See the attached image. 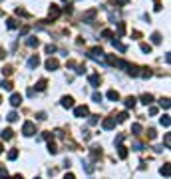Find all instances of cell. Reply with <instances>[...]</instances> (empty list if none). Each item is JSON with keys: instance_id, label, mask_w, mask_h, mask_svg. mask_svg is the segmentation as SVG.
Instances as JSON below:
<instances>
[{"instance_id": "1", "label": "cell", "mask_w": 171, "mask_h": 179, "mask_svg": "<svg viewBox=\"0 0 171 179\" xmlns=\"http://www.w3.org/2000/svg\"><path fill=\"white\" fill-rule=\"evenodd\" d=\"M22 133L26 137H32L34 133H36V125H34L32 122H24V125H22Z\"/></svg>"}, {"instance_id": "2", "label": "cell", "mask_w": 171, "mask_h": 179, "mask_svg": "<svg viewBox=\"0 0 171 179\" xmlns=\"http://www.w3.org/2000/svg\"><path fill=\"white\" fill-rule=\"evenodd\" d=\"M74 116L76 118H86V116H90V109H88V106H78V108H74Z\"/></svg>"}, {"instance_id": "3", "label": "cell", "mask_w": 171, "mask_h": 179, "mask_svg": "<svg viewBox=\"0 0 171 179\" xmlns=\"http://www.w3.org/2000/svg\"><path fill=\"white\" fill-rule=\"evenodd\" d=\"M115 123H118V122H115V118H105L104 122H102V127H104L105 132H109V129H114V127H115Z\"/></svg>"}, {"instance_id": "4", "label": "cell", "mask_w": 171, "mask_h": 179, "mask_svg": "<svg viewBox=\"0 0 171 179\" xmlns=\"http://www.w3.org/2000/svg\"><path fill=\"white\" fill-rule=\"evenodd\" d=\"M58 16H60V6L52 4V6H50V10H48V18H50V20H56Z\"/></svg>"}, {"instance_id": "5", "label": "cell", "mask_w": 171, "mask_h": 179, "mask_svg": "<svg viewBox=\"0 0 171 179\" xmlns=\"http://www.w3.org/2000/svg\"><path fill=\"white\" fill-rule=\"evenodd\" d=\"M102 56H104V50H102L100 46H95V48L90 50V58H94V60H100Z\"/></svg>"}, {"instance_id": "6", "label": "cell", "mask_w": 171, "mask_h": 179, "mask_svg": "<svg viewBox=\"0 0 171 179\" xmlns=\"http://www.w3.org/2000/svg\"><path fill=\"white\" fill-rule=\"evenodd\" d=\"M58 66H60V62H58L56 58H50V60H46V70L54 72V70H58Z\"/></svg>"}, {"instance_id": "7", "label": "cell", "mask_w": 171, "mask_h": 179, "mask_svg": "<svg viewBox=\"0 0 171 179\" xmlns=\"http://www.w3.org/2000/svg\"><path fill=\"white\" fill-rule=\"evenodd\" d=\"M0 137H2V142H8V139H12V137H14V132H12L10 127H6V129H2V132H0Z\"/></svg>"}, {"instance_id": "8", "label": "cell", "mask_w": 171, "mask_h": 179, "mask_svg": "<svg viewBox=\"0 0 171 179\" xmlns=\"http://www.w3.org/2000/svg\"><path fill=\"white\" fill-rule=\"evenodd\" d=\"M60 104H62V108H66V109L68 108H74V98H72V96H64Z\"/></svg>"}, {"instance_id": "9", "label": "cell", "mask_w": 171, "mask_h": 179, "mask_svg": "<svg viewBox=\"0 0 171 179\" xmlns=\"http://www.w3.org/2000/svg\"><path fill=\"white\" fill-rule=\"evenodd\" d=\"M95 10H88V12H84V16H82V22H92V20L95 18Z\"/></svg>"}, {"instance_id": "10", "label": "cell", "mask_w": 171, "mask_h": 179, "mask_svg": "<svg viewBox=\"0 0 171 179\" xmlns=\"http://www.w3.org/2000/svg\"><path fill=\"white\" fill-rule=\"evenodd\" d=\"M10 104L14 106V108H18V106L22 104V96H20V94H12V96H10Z\"/></svg>"}, {"instance_id": "11", "label": "cell", "mask_w": 171, "mask_h": 179, "mask_svg": "<svg viewBox=\"0 0 171 179\" xmlns=\"http://www.w3.org/2000/svg\"><path fill=\"white\" fill-rule=\"evenodd\" d=\"M90 155H92V159H94V161H98L102 157V147H92V149H90Z\"/></svg>"}, {"instance_id": "12", "label": "cell", "mask_w": 171, "mask_h": 179, "mask_svg": "<svg viewBox=\"0 0 171 179\" xmlns=\"http://www.w3.org/2000/svg\"><path fill=\"white\" fill-rule=\"evenodd\" d=\"M88 82H90V86H94V88H98V86H100V74H92L90 78H88Z\"/></svg>"}, {"instance_id": "13", "label": "cell", "mask_w": 171, "mask_h": 179, "mask_svg": "<svg viewBox=\"0 0 171 179\" xmlns=\"http://www.w3.org/2000/svg\"><path fill=\"white\" fill-rule=\"evenodd\" d=\"M127 153H129L127 147L119 143V145H118V155H119V159H125V157H127Z\"/></svg>"}, {"instance_id": "14", "label": "cell", "mask_w": 171, "mask_h": 179, "mask_svg": "<svg viewBox=\"0 0 171 179\" xmlns=\"http://www.w3.org/2000/svg\"><path fill=\"white\" fill-rule=\"evenodd\" d=\"M38 66H40V58L38 56H32L28 60V68H30V70H34V68H38Z\"/></svg>"}, {"instance_id": "15", "label": "cell", "mask_w": 171, "mask_h": 179, "mask_svg": "<svg viewBox=\"0 0 171 179\" xmlns=\"http://www.w3.org/2000/svg\"><path fill=\"white\" fill-rule=\"evenodd\" d=\"M139 99H141V104H145V106H151V102H153V96H151V94H143Z\"/></svg>"}, {"instance_id": "16", "label": "cell", "mask_w": 171, "mask_h": 179, "mask_svg": "<svg viewBox=\"0 0 171 179\" xmlns=\"http://www.w3.org/2000/svg\"><path fill=\"white\" fill-rule=\"evenodd\" d=\"M125 70H127V74H129V76H133V78H135V76H139V68H137V66H131V64H129Z\"/></svg>"}, {"instance_id": "17", "label": "cell", "mask_w": 171, "mask_h": 179, "mask_svg": "<svg viewBox=\"0 0 171 179\" xmlns=\"http://www.w3.org/2000/svg\"><path fill=\"white\" fill-rule=\"evenodd\" d=\"M105 96H108V99H111V102H118V99H119V94L115 92V90H109Z\"/></svg>"}, {"instance_id": "18", "label": "cell", "mask_w": 171, "mask_h": 179, "mask_svg": "<svg viewBox=\"0 0 171 179\" xmlns=\"http://www.w3.org/2000/svg\"><path fill=\"white\" fill-rule=\"evenodd\" d=\"M159 173H161L163 177H169V175H171V167H169V163H165V165H163L161 169H159Z\"/></svg>"}, {"instance_id": "19", "label": "cell", "mask_w": 171, "mask_h": 179, "mask_svg": "<svg viewBox=\"0 0 171 179\" xmlns=\"http://www.w3.org/2000/svg\"><path fill=\"white\" fill-rule=\"evenodd\" d=\"M105 56V62H108L109 66H115V64H118V58L115 56H111V54H104Z\"/></svg>"}, {"instance_id": "20", "label": "cell", "mask_w": 171, "mask_h": 179, "mask_svg": "<svg viewBox=\"0 0 171 179\" xmlns=\"http://www.w3.org/2000/svg\"><path fill=\"white\" fill-rule=\"evenodd\" d=\"M48 151H50L52 155H56V153H58V147H56V143H54L52 139H48Z\"/></svg>"}, {"instance_id": "21", "label": "cell", "mask_w": 171, "mask_h": 179, "mask_svg": "<svg viewBox=\"0 0 171 179\" xmlns=\"http://www.w3.org/2000/svg\"><path fill=\"white\" fill-rule=\"evenodd\" d=\"M26 44H28L30 48H38V44H40V42H38V38H34V36H30L28 40H26Z\"/></svg>"}, {"instance_id": "22", "label": "cell", "mask_w": 171, "mask_h": 179, "mask_svg": "<svg viewBox=\"0 0 171 179\" xmlns=\"http://www.w3.org/2000/svg\"><path fill=\"white\" fill-rule=\"evenodd\" d=\"M139 76H141V78H145V80H147V78H151V76H153V72L149 70V68H141V72H139Z\"/></svg>"}, {"instance_id": "23", "label": "cell", "mask_w": 171, "mask_h": 179, "mask_svg": "<svg viewBox=\"0 0 171 179\" xmlns=\"http://www.w3.org/2000/svg\"><path fill=\"white\" fill-rule=\"evenodd\" d=\"M6 28H10V30L18 28V22H16L14 18H8V20H6Z\"/></svg>"}, {"instance_id": "24", "label": "cell", "mask_w": 171, "mask_h": 179, "mask_svg": "<svg viewBox=\"0 0 171 179\" xmlns=\"http://www.w3.org/2000/svg\"><path fill=\"white\" fill-rule=\"evenodd\" d=\"M135 104H137V99L133 98V96H129V98H125V108H133Z\"/></svg>"}, {"instance_id": "25", "label": "cell", "mask_w": 171, "mask_h": 179, "mask_svg": "<svg viewBox=\"0 0 171 179\" xmlns=\"http://www.w3.org/2000/svg\"><path fill=\"white\" fill-rule=\"evenodd\" d=\"M159 123H161L163 127H169V125H171V119H169V116H163V118H159Z\"/></svg>"}, {"instance_id": "26", "label": "cell", "mask_w": 171, "mask_h": 179, "mask_svg": "<svg viewBox=\"0 0 171 179\" xmlns=\"http://www.w3.org/2000/svg\"><path fill=\"white\" fill-rule=\"evenodd\" d=\"M111 44H114V46H115V48H118L119 52H125V46H124V44H121V42H119L118 38H115V40H111Z\"/></svg>"}, {"instance_id": "27", "label": "cell", "mask_w": 171, "mask_h": 179, "mask_svg": "<svg viewBox=\"0 0 171 179\" xmlns=\"http://www.w3.org/2000/svg\"><path fill=\"white\" fill-rule=\"evenodd\" d=\"M46 86H48L46 80H38V84H36V90H38V92H44V90H46Z\"/></svg>"}, {"instance_id": "28", "label": "cell", "mask_w": 171, "mask_h": 179, "mask_svg": "<svg viewBox=\"0 0 171 179\" xmlns=\"http://www.w3.org/2000/svg\"><path fill=\"white\" fill-rule=\"evenodd\" d=\"M115 28H118V36H124V34H125V24L124 22H118Z\"/></svg>"}, {"instance_id": "29", "label": "cell", "mask_w": 171, "mask_h": 179, "mask_svg": "<svg viewBox=\"0 0 171 179\" xmlns=\"http://www.w3.org/2000/svg\"><path fill=\"white\" fill-rule=\"evenodd\" d=\"M92 99H94L95 104H100L102 99H104V96H102V94H100V92H94V94H92Z\"/></svg>"}, {"instance_id": "30", "label": "cell", "mask_w": 171, "mask_h": 179, "mask_svg": "<svg viewBox=\"0 0 171 179\" xmlns=\"http://www.w3.org/2000/svg\"><path fill=\"white\" fill-rule=\"evenodd\" d=\"M8 159H10V161L18 159V149H10V151H8Z\"/></svg>"}, {"instance_id": "31", "label": "cell", "mask_w": 171, "mask_h": 179, "mask_svg": "<svg viewBox=\"0 0 171 179\" xmlns=\"http://www.w3.org/2000/svg\"><path fill=\"white\" fill-rule=\"evenodd\" d=\"M151 42H153V44H161V34H159V32H153Z\"/></svg>"}, {"instance_id": "32", "label": "cell", "mask_w": 171, "mask_h": 179, "mask_svg": "<svg viewBox=\"0 0 171 179\" xmlns=\"http://www.w3.org/2000/svg\"><path fill=\"white\" fill-rule=\"evenodd\" d=\"M159 106H161L163 109H169V98H161L159 99Z\"/></svg>"}, {"instance_id": "33", "label": "cell", "mask_w": 171, "mask_h": 179, "mask_svg": "<svg viewBox=\"0 0 171 179\" xmlns=\"http://www.w3.org/2000/svg\"><path fill=\"white\" fill-rule=\"evenodd\" d=\"M131 132L135 133V135H139V133H141V125H139V123H133V125H131Z\"/></svg>"}, {"instance_id": "34", "label": "cell", "mask_w": 171, "mask_h": 179, "mask_svg": "<svg viewBox=\"0 0 171 179\" xmlns=\"http://www.w3.org/2000/svg\"><path fill=\"white\" fill-rule=\"evenodd\" d=\"M125 119H127V112H121V113L118 116V119H115V122L121 123V122H125Z\"/></svg>"}, {"instance_id": "35", "label": "cell", "mask_w": 171, "mask_h": 179, "mask_svg": "<svg viewBox=\"0 0 171 179\" xmlns=\"http://www.w3.org/2000/svg\"><path fill=\"white\" fill-rule=\"evenodd\" d=\"M163 143H165V149H169V145H171V135H169V133H165V137H163Z\"/></svg>"}, {"instance_id": "36", "label": "cell", "mask_w": 171, "mask_h": 179, "mask_svg": "<svg viewBox=\"0 0 171 179\" xmlns=\"http://www.w3.org/2000/svg\"><path fill=\"white\" fill-rule=\"evenodd\" d=\"M54 52H56V46H54V44H48V46H46V54H50V56H52Z\"/></svg>"}, {"instance_id": "37", "label": "cell", "mask_w": 171, "mask_h": 179, "mask_svg": "<svg viewBox=\"0 0 171 179\" xmlns=\"http://www.w3.org/2000/svg\"><path fill=\"white\" fill-rule=\"evenodd\" d=\"M6 119H8V122H16V119H18V113H16V112H10Z\"/></svg>"}, {"instance_id": "38", "label": "cell", "mask_w": 171, "mask_h": 179, "mask_svg": "<svg viewBox=\"0 0 171 179\" xmlns=\"http://www.w3.org/2000/svg\"><path fill=\"white\" fill-rule=\"evenodd\" d=\"M141 52H145V54H151V46H149V44H141Z\"/></svg>"}, {"instance_id": "39", "label": "cell", "mask_w": 171, "mask_h": 179, "mask_svg": "<svg viewBox=\"0 0 171 179\" xmlns=\"http://www.w3.org/2000/svg\"><path fill=\"white\" fill-rule=\"evenodd\" d=\"M102 36H104V38H108V40H109V38L114 36V32H111V30H104V32H102Z\"/></svg>"}, {"instance_id": "40", "label": "cell", "mask_w": 171, "mask_h": 179, "mask_svg": "<svg viewBox=\"0 0 171 179\" xmlns=\"http://www.w3.org/2000/svg\"><path fill=\"white\" fill-rule=\"evenodd\" d=\"M88 123H90V125H95V123H98V116H90Z\"/></svg>"}, {"instance_id": "41", "label": "cell", "mask_w": 171, "mask_h": 179, "mask_svg": "<svg viewBox=\"0 0 171 179\" xmlns=\"http://www.w3.org/2000/svg\"><path fill=\"white\" fill-rule=\"evenodd\" d=\"M84 72H86V66H76V74L78 76H82Z\"/></svg>"}, {"instance_id": "42", "label": "cell", "mask_w": 171, "mask_h": 179, "mask_svg": "<svg viewBox=\"0 0 171 179\" xmlns=\"http://www.w3.org/2000/svg\"><path fill=\"white\" fill-rule=\"evenodd\" d=\"M147 137H149V139H155V137H157L155 129H149V132H147Z\"/></svg>"}, {"instance_id": "43", "label": "cell", "mask_w": 171, "mask_h": 179, "mask_svg": "<svg viewBox=\"0 0 171 179\" xmlns=\"http://www.w3.org/2000/svg\"><path fill=\"white\" fill-rule=\"evenodd\" d=\"M129 0H114V4L115 6H124V4H127Z\"/></svg>"}, {"instance_id": "44", "label": "cell", "mask_w": 171, "mask_h": 179, "mask_svg": "<svg viewBox=\"0 0 171 179\" xmlns=\"http://www.w3.org/2000/svg\"><path fill=\"white\" fill-rule=\"evenodd\" d=\"M82 167H84V169L88 171V173H92V171H94V167H92L90 163H84V165H82Z\"/></svg>"}, {"instance_id": "45", "label": "cell", "mask_w": 171, "mask_h": 179, "mask_svg": "<svg viewBox=\"0 0 171 179\" xmlns=\"http://www.w3.org/2000/svg\"><path fill=\"white\" fill-rule=\"evenodd\" d=\"M16 14H18V16H28V12L22 10V8H16Z\"/></svg>"}, {"instance_id": "46", "label": "cell", "mask_w": 171, "mask_h": 179, "mask_svg": "<svg viewBox=\"0 0 171 179\" xmlns=\"http://www.w3.org/2000/svg\"><path fill=\"white\" fill-rule=\"evenodd\" d=\"M28 32H30V28H28V26H24V28H20V36H26Z\"/></svg>"}, {"instance_id": "47", "label": "cell", "mask_w": 171, "mask_h": 179, "mask_svg": "<svg viewBox=\"0 0 171 179\" xmlns=\"http://www.w3.org/2000/svg\"><path fill=\"white\" fill-rule=\"evenodd\" d=\"M133 147H135V151H141V149H143V143L135 142V143H133Z\"/></svg>"}, {"instance_id": "48", "label": "cell", "mask_w": 171, "mask_h": 179, "mask_svg": "<svg viewBox=\"0 0 171 179\" xmlns=\"http://www.w3.org/2000/svg\"><path fill=\"white\" fill-rule=\"evenodd\" d=\"M161 8H163V6H161V2H155V6H153V10H155V12H161Z\"/></svg>"}, {"instance_id": "49", "label": "cell", "mask_w": 171, "mask_h": 179, "mask_svg": "<svg viewBox=\"0 0 171 179\" xmlns=\"http://www.w3.org/2000/svg\"><path fill=\"white\" fill-rule=\"evenodd\" d=\"M2 74H4V76H12V68H4V70H2Z\"/></svg>"}, {"instance_id": "50", "label": "cell", "mask_w": 171, "mask_h": 179, "mask_svg": "<svg viewBox=\"0 0 171 179\" xmlns=\"http://www.w3.org/2000/svg\"><path fill=\"white\" fill-rule=\"evenodd\" d=\"M42 139H52V133H50V132H44V135H42Z\"/></svg>"}, {"instance_id": "51", "label": "cell", "mask_w": 171, "mask_h": 179, "mask_svg": "<svg viewBox=\"0 0 171 179\" xmlns=\"http://www.w3.org/2000/svg\"><path fill=\"white\" fill-rule=\"evenodd\" d=\"M149 113H151V116H157V108H155V106H151V108H149Z\"/></svg>"}, {"instance_id": "52", "label": "cell", "mask_w": 171, "mask_h": 179, "mask_svg": "<svg viewBox=\"0 0 171 179\" xmlns=\"http://www.w3.org/2000/svg\"><path fill=\"white\" fill-rule=\"evenodd\" d=\"M64 179H76V175H74V173H66V175H64Z\"/></svg>"}, {"instance_id": "53", "label": "cell", "mask_w": 171, "mask_h": 179, "mask_svg": "<svg viewBox=\"0 0 171 179\" xmlns=\"http://www.w3.org/2000/svg\"><path fill=\"white\" fill-rule=\"evenodd\" d=\"M121 142H124V135H118V137H115V143H118V145H119Z\"/></svg>"}, {"instance_id": "54", "label": "cell", "mask_w": 171, "mask_h": 179, "mask_svg": "<svg viewBox=\"0 0 171 179\" xmlns=\"http://www.w3.org/2000/svg\"><path fill=\"white\" fill-rule=\"evenodd\" d=\"M4 58H6V52L2 50V48H0V60H4Z\"/></svg>"}, {"instance_id": "55", "label": "cell", "mask_w": 171, "mask_h": 179, "mask_svg": "<svg viewBox=\"0 0 171 179\" xmlns=\"http://www.w3.org/2000/svg\"><path fill=\"white\" fill-rule=\"evenodd\" d=\"M2 173H6V169H4V165H0V175Z\"/></svg>"}, {"instance_id": "56", "label": "cell", "mask_w": 171, "mask_h": 179, "mask_svg": "<svg viewBox=\"0 0 171 179\" xmlns=\"http://www.w3.org/2000/svg\"><path fill=\"white\" fill-rule=\"evenodd\" d=\"M12 179H24V177H22V175H20V173H16V175H14V177H12Z\"/></svg>"}, {"instance_id": "57", "label": "cell", "mask_w": 171, "mask_h": 179, "mask_svg": "<svg viewBox=\"0 0 171 179\" xmlns=\"http://www.w3.org/2000/svg\"><path fill=\"white\" fill-rule=\"evenodd\" d=\"M2 151H4V145H2V143H0V153H2Z\"/></svg>"}, {"instance_id": "58", "label": "cell", "mask_w": 171, "mask_h": 179, "mask_svg": "<svg viewBox=\"0 0 171 179\" xmlns=\"http://www.w3.org/2000/svg\"><path fill=\"white\" fill-rule=\"evenodd\" d=\"M34 179H40V177H34Z\"/></svg>"}, {"instance_id": "59", "label": "cell", "mask_w": 171, "mask_h": 179, "mask_svg": "<svg viewBox=\"0 0 171 179\" xmlns=\"http://www.w3.org/2000/svg\"><path fill=\"white\" fill-rule=\"evenodd\" d=\"M0 102H2V99H0Z\"/></svg>"}]
</instances>
